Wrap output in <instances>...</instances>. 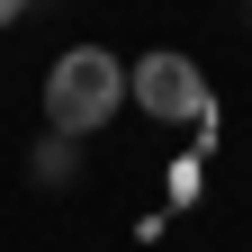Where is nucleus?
Here are the masks:
<instances>
[{
  "label": "nucleus",
  "instance_id": "obj_2",
  "mask_svg": "<svg viewBox=\"0 0 252 252\" xmlns=\"http://www.w3.org/2000/svg\"><path fill=\"white\" fill-rule=\"evenodd\" d=\"M126 99H135L144 117H162V126H189V117H207V72H198L189 54L153 45V54L126 63Z\"/></svg>",
  "mask_w": 252,
  "mask_h": 252
},
{
  "label": "nucleus",
  "instance_id": "obj_3",
  "mask_svg": "<svg viewBox=\"0 0 252 252\" xmlns=\"http://www.w3.org/2000/svg\"><path fill=\"white\" fill-rule=\"evenodd\" d=\"M72 162H81L72 135H45V144H36V162H27V180H72Z\"/></svg>",
  "mask_w": 252,
  "mask_h": 252
},
{
  "label": "nucleus",
  "instance_id": "obj_1",
  "mask_svg": "<svg viewBox=\"0 0 252 252\" xmlns=\"http://www.w3.org/2000/svg\"><path fill=\"white\" fill-rule=\"evenodd\" d=\"M126 108V63L108 45H63L45 63V135H99V126Z\"/></svg>",
  "mask_w": 252,
  "mask_h": 252
},
{
  "label": "nucleus",
  "instance_id": "obj_4",
  "mask_svg": "<svg viewBox=\"0 0 252 252\" xmlns=\"http://www.w3.org/2000/svg\"><path fill=\"white\" fill-rule=\"evenodd\" d=\"M18 18H27V0H0V27H18Z\"/></svg>",
  "mask_w": 252,
  "mask_h": 252
}]
</instances>
